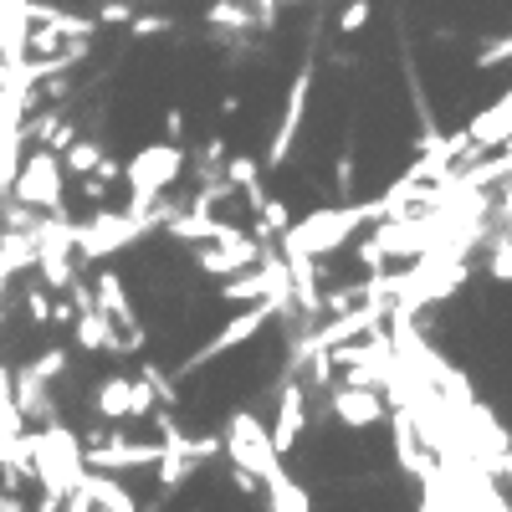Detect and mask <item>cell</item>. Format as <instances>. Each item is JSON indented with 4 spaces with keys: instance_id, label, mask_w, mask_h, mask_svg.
<instances>
[{
    "instance_id": "obj_2",
    "label": "cell",
    "mask_w": 512,
    "mask_h": 512,
    "mask_svg": "<svg viewBox=\"0 0 512 512\" xmlns=\"http://www.w3.org/2000/svg\"><path fill=\"white\" fill-rule=\"evenodd\" d=\"M226 461L246 466L251 477H262V487L287 472V461L277 456V441H272V425L262 415H251V410L226 415Z\"/></svg>"
},
{
    "instance_id": "obj_3",
    "label": "cell",
    "mask_w": 512,
    "mask_h": 512,
    "mask_svg": "<svg viewBox=\"0 0 512 512\" xmlns=\"http://www.w3.org/2000/svg\"><path fill=\"white\" fill-rule=\"evenodd\" d=\"M277 313H287V308H277V303H251V308L231 313V318H226V328L210 333V338H205V349H195V354L185 359V369H180V374H195V369H205V364H216V359L236 354V349H241V344H251V338L262 333Z\"/></svg>"
},
{
    "instance_id": "obj_1",
    "label": "cell",
    "mask_w": 512,
    "mask_h": 512,
    "mask_svg": "<svg viewBox=\"0 0 512 512\" xmlns=\"http://www.w3.org/2000/svg\"><path fill=\"white\" fill-rule=\"evenodd\" d=\"M364 226H374V205L369 200H349V205H318L308 216H297L292 231L277 241L282 256H308V262H323V256L344 251Z\"/></svg>"
},
{
    "instance_id": "obj_15",
    "label": "cell",
    "mask_w": 512,
    "mask_h": 512,
    "mask_svg": "<svg viewBox=\"0 0 512 512\" xmlns=\"http://www.w3.org/2000/svg\"><path fill=\"white\" fill-rule=\"evenodd\" d=\"M487 277H492V282H512V231L492 236V251H487Z\"/></svg>"
},
{
    "instance_id": "obj_19",
    "label": "cell",
    "mask_w": 512,
    "mask_h": 512,
    "mask_svg": "<svg viewBox=\"0 0 512 512\" xmlns=\"http://www.w3.org/2000/svg\"><path fill=\"white\" fill-rule=\"evenodd\" d=\"M93 497H98L103 507H113V512H134L128 492H123V487H113V482H93Z\"/></svg>"
},
{
    "instance_id": "obj_7",
    "label": "cell",
    "mask_w": 512,
    "mask_h": 512,
    "mask_svg": "<svg viewBox=\"0 0 512 512\" xmlns=\"http://www.w3.org/2000/svg\"><path fill=\"white\" fill-rule=\"evenodd\" d=\"M390 446H395V461H400L405 477H415V482H436L441 477L446 461L425 446V436H420V425H415L410 410H395L390 415Z\"/></svg>"
},
{
    "instance_id": "obj_17",
    "label": "cell",
    "mask_w": 512,
    "mask_h": 512,
    "mask_svg": "<svg viewBox=\"0 0 512 512\" xmlns=\"http://www.w3.org/2000/svg\"><path fill=\"white\" fill-rule=\"evenodd\" d=\"M26 195H31V200H57V169H52L47 159H36V164H31Z\"/></svg>"
},
{
    "instance_id": "obj_6",
    "label": "cell",
    "mask_w": 512,
    "mask_h": 512,
    "mask_svg": "<svg viewBox=\"0 0 512 512\" xmlns=\"http://www.w3.org/2000/svg\"><path fill=\"white\" fill-rule=\"evenodd\" d=\"M308 98H313V62L292 77V88H287V98H282V118H277L272 144H267V154H262L267 169H282V164L292 159L297 134H303V118H308Z\"/></svg>"
},
{
    "instance_id": "obj_5",
    "label": "cell",
    "mask_w": 512,
    "mask_h": 512,
    "mask_svg": "<svg viewBox=\"0 0 512 512\" xmlns=\"http://www.w3.org/2000/svg\"><path fill=\"white\" fill-rule=\"evenodd\" d=\"M185 169V149L180 144H149L134 164H128V185H134V210H144L149 200H159Z\"/></svg>"
},
{
    "instance_id": "obj_10",
    "label": "cell",
    "mask_w": 512,
    "mask_h": 512,
    "mask_svg": "<svg viewBox=\"0 0 512 512\" xmlns=\"http://www.w3.org/2000/svg\"><path fill=\"white\" fill-rule=\"evenodd\" d=\"M466 139H472V159L497 154L502 144H512V88L497 103H487L472 123H466Z\"/></svg>"
},
{
    "instance_id": "obj_16",
    "label": "cell",
    "mask_w": 512,
    "mask_h": 512,
    "mask_svg": "<svg viewBox=\"0 0 512 512\" xmlns=\"http://www.w3.org/2000/svg\"><path fill=\"white\" fill-rule=\"evenodd\" d=\"M333 190L344 195V205L354 200V190H359V159H354V149L338 154V164H333Z\"/></svg>"
},
{
    "instance_id": "obj_23",
    "label": "cell",
    "mask_w": 512,
    "mask_h": 512,
    "mask_svg": "<svg viewBox=\"0 0 512 512\" xmlns=\"http://www.w3.org/2000/svg\"><path fill=\"white\" fill-rule=\"evenodd\" d=\"M497 477H502V482H507V487H512V446H507V451H502V456H497Z\"/></svg>"
},
{
    "instance_id": "obj_4",
    "label": "cell",
    "mask_w": 512,
    "mask_h": 512,
    "mask_svg": "<svg viewBox=\"0 0 512 512\" xmlns=\"http://www.w3.org/2000/svg\"><path fill=\"white\" fill-rule=\"evenodd\" d=\"M262 256H267V241H262V236H251V231H241V226H226L210 246H200V251H195V267H200L205 277L226 282V277L251 272L256 262H262Z\"/></svg>"
},
{
    "instance_id": "obj_12",
    "label": "cell",
    "mask_w": 512,
    "mask_h": 512,
    "mask_svg": "<svg viewBox=\"0 0 512 512\" xmlns=\"http://www.w3.org/2000/svg\"><path fill=\"white\" fill-rule=\"evenodd\" d=\"M262 492H267V512H313V497H308V487L297 482L292 472L272 477Z\"/></svg>"
},
{
    "instance_id": "obj_21",
    "label": "cell",
    "mask_w": 512,
    "mask_h": 512,
    "mask_svg": "<svg viewBox=\"0 0 512 512\" xmlns=\"http://www.w3.org/2000/svg\"><path fill=\"white\" fill-rule=\"evenodd\" d=\"M226 477H231V487H236V492H246V497L262 492V477H251L246 466H231V461H226Z\"/></svg>"
},
{
    "instance_id": "obj_9",
    "label": "cell",
    "mask_w": 512,
    "mask_h": 512,
    "mask_svg": "<svg viewBox=\"0 0 512 512\" xmlns=\"http://www.w3.org/2000/svg\"><path fill=\"white\" fill-rule=\"evenodd\" d=\"M303 431H308V384L303 379H287L282 395H277V415H272V441H277V456L282 461L303 446Z\"/></svg>"
},
{
    "instance_id": "obj_8",
    "label": "cell",
    "mask_w": 512,
    "mask_h": 512,
    "mask_svg": "<svg viewBox=\"0 0 512 512\" xmlns=\"http://www.w3.org/2000/svg\"><path fill=\"white\" fill-rule=\"evenodd\" d=\"M328 410H333L338 425H349V431H374V425L390 420V410H384L374 384H333V390H328Z\"/></svg>"
},
{
    "instance_id": "obj_11",
    "label": "cell",
    "mask_w": 512,
    "mask_h": 512,
    "mask_svg": "<svg viewBox=\"0 0 512 512\" xmlns=\"http://www.w3.org/2000/svg\"><path fill=\"white\" fill-rule=\"evenodd\" d=\"M144 231H149L144 216H103V221H93L88 231H82V246L88 251H118V246H128Z\"/></svg>"
},
{
    "instance_id": "obj_13",
    "label": "cell",
    "mask_w": 512,
    "mask_h": 512,
    "mask_svg": "<svg viewBox=\"0 0 512 512\" xmlns=\"http://www.w3.org/2000/svg\"><path fill=\"white\" fill-rule=\"evenodd\" d=\"M98 297H103V308H108L118 323H134V308H128V292H123V282H118L113 272H103V277H98Z\"/></svg>"
},
{
    "instance_id": "obj_18",
    "label": "cell",
    "mask_w": 512,
    "mask_h": 512,
    "mask_svg": "<svg viewBox=\"0 0 512 512\" xmlns=\"http://www.w3.org/2000/svg\"><path fill=\"white\" fill-rule=\"evenodd\" d=\"M210 21H216V26H226V31H246L256 16L241 6V0H216V6H210Z\"/></svg>"
},
{
    "instance_id": "obj_22",
    "label": "cell",
    "mask_w": 512,
    "mask_h": 512,
    "mask_svg": "<svg viewBox=\"0 0 512 512\" xmlns=\"http://www.w3.org/2000/svg\"><path fill=\"white\" fill-rule=\"evenodd\" d=\"M492 221H497V226H512V185H502V190H497V210H492Z\"/></svg>"
},
{
    "instance_id": "obj_20",
    "label": "cell",
    "mask_w": 512,
    "mask_h": 512,
    "mask_svg": "<svg viewBox=\"0 0 512 512\" xmlns=\"http://www.w3.org/2000/svg\"><path fill=\"white\" fill-rule=\"evenodd\" d=\"M369 26V0H354V6H344V16H338V31H364Z\"/></svg>"
},
{
    "instance_id": "obj_14",
    "label": "cell",
    "mask_w": 512,
    "mask_h": 512,
    "mask_svg": "<svg viewBox=\"0 0 512 512\" xmlns=\"http://www.w3.org/2000/svg\"><path fill=\"white\" fill-rule=\"evenodd\" d=\"M98 405H103V415H134V384L128 379H108L103 384V395H98Z\"/></svg>"
}]
</instances>
